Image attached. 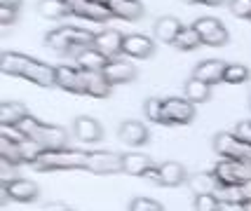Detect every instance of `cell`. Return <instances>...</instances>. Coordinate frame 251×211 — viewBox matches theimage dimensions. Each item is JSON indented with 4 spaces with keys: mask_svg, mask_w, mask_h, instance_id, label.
I'll return each mask as SVG.
<instances>
[{
    "mask_svg": "<svg viewBox=\"0 0 251 211\" xmlns=\"http://www.w3.org/2000/svg\"><path fill=\"white\" fill-rule=\"evenodd\" d=\"M0 70L5 75L28 80L38 87H54L56 85L54 66H50L45 61H35L26 54H17V52H2L0 54Z\"/></svg>",
    "mask_w": 251,
    "mask_h": 211,
    "instance_id": "1",
    "label": "cell"
},
{
    "mask_svg": "<svg viewBox=\"0 0 251 211\" xmlns=\"http://www.w3.org/2000/svg\"><path fill=\"white\" fill-rule=\"evenodd\" d=\"M94 40H97V35L92 33V31H87V28L61 26V28L47 33L45 45L50 49H54V52H61V54H73V52H80V49L94 47Z\"/></svg>",
    "mask_w": 251,
    "mask_h": 211,
    "instance_id": "2",
    "label": "cell"
},
{
    "mask_svg": "<svg viewBox=\"0 0 251 211\" xmlns=\"http://www.w3.org/2000/svg\"><path fill=\"white\" fill-rule=\"evenodd\" d=\"M17 132L22 134L24 139H33L43 145L45 150H54V148H66L68 143V134L61 129V127H54V124H45L40 120H35L33 115H26L19 127H14Z\"/></svg>",
    "mask_w": 251,
    "mask_h": 211,
    "instance_id": "3",
    "label": "cell"
},
{
    "mask_svg": "<svg viewBox=\"0 0 251 211\" xmlns=\"http://www.w3.org/2000/svg\"><path fill=\"white\" fill-rule=\"evenodd\" d=\"M87 164V153L82 150H68V148H54L45 150L35 160L33 167L38 171H73V169H85Z\"/></svg>",
    "mask_w": 251,
    "mask_h": 211,
    "instance_id": "4",
    "label": "cell"
},
{
    "mask_svg": "<svg viewBox=\"0 0 251 211\" xmlns=\"http://www.w3.org/2000/svg\"><path fill=\"white\" fill-rule=\"evenodd\" d=\"M219 186H242L251 181V160H221L214 167Z\"/></svg>",
    "mask_w": 251,
    "mask_h": 211,
    "instance_id": "5",
    "label": "cell"
},
{
    "mask_svg": "<svg viewBox=\"0 0 251 211\" xmlns=\"http://www.w3.org/2000/svg\"><path fill=\"white\" fill-rule=\"evenodd\" d=\"M211 145L221 160H251V143H244L235 134H216Z\"/></svg>",
    "mask_w": 251,
    "mask_h": 211,
    "instance_id": "6",
    "label": "cell"
},
{
    "mask_svg": "<svg viewBox=\"0 0 251 211\" xmlns=\"http://www.w3.org/2000/svg\"><path fill=\"white\" fill-rule=\"evenodd\" d=\"M195 120V103L183 96V99H164L162 103V124L174 127V124H190Z\"/></svg>",
    "mask_w": 251,
    "mask_h": 211,
    "instance_id": "7",
    "label": "cell"
},
{
    "mask_svg": "<svg viewBox=\"0 0 251 211\" xmlns=\"http://www.w3.org/2000/svg\"><path fill=\"white\" fill-rule=\"evenodd\" d=\"M122 157L120 153H108V150H89L85 171L99 174V176H108V174H120L122 171Z\"/></svg>",
    "mask_w": 251,
    "mask_h": 211,
    "instance_id": "8",
    "label": "cell"
},
{
    "mask_svg": "<svg viewBox=\"0 0 251 211\" xmlns=\"http://www.w3.org/2000/svg\"><path fill=\"white\" fill-rule=\"evenodd\" d=\"M193 26L197 28V33L202 38V45H209V47H223V45H228V40H230L228 31H226V26L216 17H202Z\"/></svg>",
    "mask_w": 251,
    "mask_h": 211,
    "instance_id": "9",
    "label": "cell"
},
{
    "mask_svg": "<svg viewBox=\"0 0 251 211\" xmlns=\"http://www.w3.org/2000/svg\"><path fill=\"white\" fill-rule=\"evenodd\" d=\"M118 136L125 145H131V148H141L151 141V132L148 127L139 120H125V122L118 127Z\"/></svg>",
    "mask_w": 251,
    "mask_h": 211,
    "instance_id": "10",
    "label": "cell"
},
{
    "mask_svg": "<svg viewBox=\"0 0 251 211\" xmlns=\"http://www.w3.org/2000/svg\"><path fill=\"white\" fill-rule=\"evenodd\" d=\"M122 54L131 56V59H151V56L155 54V40L148 38V35H141V33L125 35Z\"/></svg>",
    "mask_w": 251,
    "mask_h": 211,
    "instance_id": "11",
    "label": "cell"
},
{
    "mask_svg": "<svg viewBox=\"0 0 251 211\" xmlns=\"http://www.w3.org/2000/svg\"><path fill=\"white\" fill-rule=\"evenodd\" d=\"M0 190H5L7 192V197L14 202H33L38 195H40V190L38 186L28 181V178H14L10 183H0Z\"/></svg>",
    "mask_w": 251,
    "mask_h": 211,
    "instance_id": "12",
    "label": "cell"
},
{
    "mask_svg": "<svg viewBox=\"0 0 251 211\" xmlns=\"http://www.w3.org/2000/svg\"><path fill=\"white\" fill-rule=\"evenodd\" d=\"M82 85H85V94L94 99H106L113 92V85L103 75V70H82Z\"/></svg>",
    "mask_w": 251,
    "mask_h": 211,
    "instance_id": "13",
    "label": "cell"
},
{
    "mask_svg": "<svg viewBox=\"0 0 251 211\" xmlns=\"http://www.w3.org/2000/svg\"><path fill=\"white\" fill-rule=\"evenodd\" d=\"M73 134H75L77 141H82V143H97V141L103 139V127H101L99 120L82 115V117H75V122H73Z\"/></svg>",
    "mask_w": 251,
    "mask_h": 211,
    "instance_id": "14",
    "label": "cell"
},
{
    "mask_svg": "<svg viewBox=\"0 0 251 211\" xmlns=\"http://www.w3.org/2000/svg\"><path fill=\"white\" fill-rule=\"evenodd\" d=\"M56 87L71 94H85L82 85V68L77 66H59L56 68Z\"/></svg>",
    "mask_w": 251,
    "mask_h": 211,
    "instance_id": "15",
    "label": "cell"
},
{
    "mask_svg": "<svg viewBox=\"0 0 251 211\" xmlns=\"http://www.w3.org/2000/svg\"><path fill=\"white\" fill-rule=\"evenodd\" d=\"M73 14L87 19V22H97V23H103V22H108V19L115 17V14L110 12L108 2H99V0H87V2L77 5L75 10H73Z\"/></svg>",
    "mask_w": 251,
    "mask_h": 211,
    "instance_id": "16",
    "label": "cell"
},
{
    "mask_svg": "<svg viewBox=\"0 0 251 211\" xmlns=\"http://www.w3.org/2000/svg\"><path fill=\"white\" fill-rule=\"evenodd\" d=\"M122 45H125V35L120 31H113V28H106V31L97 33V40H94V47L99 52H103L108 59L122 54Z\"/></svg>",
    "mask_w": 251,
    "mask_h": 211,
    "instance_id": "17",
    "label": "cell"
},
{
    "mask_svg": "<svg viewBox=\"0 0 251 211\" xmlns=\"http://www.w3.org/2000/svg\"><path fill=\"white\" fill-rule=\"evenodd\" d=\"M193 78L202 80V82H207V85H219L223 82L226 78V64L223 61H216V59H211V61H202V64H197L195 70H193Z\"/></svg>",
    "mask_w": 251,
    "mask_h": 211,
    "instance_id": "18",
    "label": "cell"
},
{
    "mask_svg": "<svg viewBox=\"0 0 251 211\" xmlns=\"http://www.w3.org/2000/svg\"><path fill=\"white\" fill-rule=\"evenodd\" d=\"M103 75L108 78V82L115 87V85H127L136 78V68L127 64V61H118V59H110V64L103 68Z\"/></svg>",
    "mask_w": 251,
    "mask_h": 211,
    "instance_id": "19",
    "label": "cell"
},
{
    "mask_svg": "<svg viewBox=\"0 0 251 211\" xmlns=\"http://www.w3.org/2000/svg\"><path fill=\"white\" fill-rule=\"evenodd\" d=\"M108 7L118 19L125 22H139L146 12L141 0H108Z\"/></svg>",
    "mask_w": 251,
    "mask_h": 211,
    "instance_id": "20",
    "label": "cell"
},
{
    "mask_svg": "<svg viewBox=\"0 0 251 211\" xmlns=\"http://www.w3.org/2000/svg\"><path fill=\"white\" fill-rule=\"evenodd\" d=\"M110 64V59L103 52H99L97 47H87V49H80L75 59V66L82 70H103Z\"/></svg>",
    "mask_w": 251,
    "mask_h": 211,
    "instance_id": "21",
    "label": "cell"
},
{
    "mask_svg": "<svg viewBox=\"0 0 251 211\" xmlns=\"http://www.w3.org/2000/svg\"><path fill=\"white\" fill-rule=\"evenodd\" d=\"M153 167V160L143 153H127L122 157V174H129V176H146Z\"/></svg>",
    "mask_w": 251,
    "mask_h": 211,
    "instance_id": "22",
    "label": "cell"
},
{
    "mask_svg": "<svg viewBox=\"0 0 251 211\" xmlns=\"http://www.w3.org/2000/svg\"><path fill=\"white\" fill-rule=\"evenodd\" d=\"M26 115H28V111H26L24 103H17V101H5V103H0V124H2V129H14V127H19V122H22Z\"/></svg>",
    "mask_w": 251,
    "mask_h": 211,
    "instance_id": "23",
    "label": "cell"
},
{
    "mask_svg": "<svg viewBox=\"0 0 251 211\" xmlns=\"http://www.w3.org/2000/svg\"><path fill=\"white\" fill-rule=\"evenodd\" d=\"M157 176H160V186H169V188H174V186H181V183H186L188 181V171L183 164H178V162H164L157 167Z\"/></svg>",
    "mask_w": 251,
    "mask_h": 211,
    "instance_id": "24",
    "label": "cell"
},
{
    "mask_svg": "<svg viewBox=\"0 0 251 211\" xmlns=\"http://www.w3.org/2000/svg\"><path fill=\"white\" fill-rule=\"evenodd\" d=\"M19 136L17 139H12L7 132L0 134V160L2 162H10V164H14V167H19V164H24L22 160V145H19Z\"/></svg>",
    "mask_w": 251,
    "mask_h": 211,
    "instance_id": "25",
    "label": "cell"
},
{
    "mask_svg": "<svg viewBox=\"0 0 251 211\" xmlns=\"http://www.w3.org/2000/svg\"><path fill=\"white\" fill-rule=\"evenodd\" d=\"M181 28H183V23L178 22L176 17H162V19H157V23H155V31H153L155 40L174 45V40L181 33Z\"/></svg>",
    "mask_w": 251,
    "mask_h": 211,
    "instance_id": "26",
    "label": "cell"
},
{
    "mask_svg": "<svg viewBox=\"0 0 251 211\" xmlns=\"http://www.w3.org/2000/svg\"><path fill=\"white\" fill-rule=\"evenodd\" d=\"M188 188L197 195H209L219 190V181L214 176V171H197L193 176H188Z\"/></svg>",
    "mask_w": 251,
    "mask_h": 211,
    "instance_id": "27",
    "label": "cell"
},
{
    "mask_svg": "<svg viewBox=\"0 0 251 211\" xmlns=\"http://www.w3.org/2000/svg\"><path fill=\"white\" fill-rule=\"evenodd\" d=\"M38 14L43 19H64L71 12V5L66 0H40L38 2Z\"/></svg>",
    "mask_w": 251,
    "mask_h": 211,
    "instance_id": "28",
    "label": "cell"
},
{
    "mask_svg": "<svg viewBox=\"0 0 251 211\" xmlns=\"http://www.w3.org/2000/svg\"><path fill=\"white\" fill-rule=\"evenodd\" d=\"M209 96H211V85H207V82H202V80L197 78H190L186 82V99L190 101V103H207Z\"/></svg>",
    "mask_w": 251,
    "mask_h": 211,
    "instance_id": "29",
    "label": "cell"
},
{
    "mask_svg": "<svg viewBox=\"0 0 251 211\" xmlns=\"http://www.w3.org/2000/svg\"><path fill=\"white\" fill-rule=\"evenodd\" d=\"M200 45H202V38H200L195 26H183L181 33H178V38L174 40V47L181 49V52H193V49H197Z\"/></svg>",
    "mask_w": 251,
    "mask_h": 211,
    "instance_id": "30",
    "label": "cell"
},
{
    "mask_svg": "<svg viewBox=\"0 0 251 211\" xmlns=\"http://www.w3.org/2000/svg\"><path fill=\"white\" fill-rule=\"evenodd\" d=\"M19 145H22V160H24V164H35V160L43 155L45 153V148L38 141H33V139H22L19 141Z\"/></svg>",
    "mask_w": 251,
    "mask_h": 211,
    "instance_id": "31",
    "label": "cell"
},
{
    "mask_svg": "<svg viewBox=\"0 0 251 211\" xmlns=\"http://www.w3.org/2000/svg\"><path fill=\"white\" fill-rule=\"evenodd\" d=\"M162 103H164V99H157V96L146 99V103H143L146 120H151V122H155V124H162Z\"/></svg>",
    "mask_w": 251,
    "mask_h": 211,
    "instance_id": "32",
    "label": "cell"
},
{
    "mask_svg": "<svg viewBox=\"0 0 251 211\" xmlns=\"http://www.w3.org/2000/svg\"><path fill=\"white\" fill-rule=\"evenodd\" d=\"M249 80V68L242 66V64H230L226 66V78L223 82H228V85H242V82H247Z\"/></svg>",
    "mask_w": 251,
    "mask_h": 211,
    "instance_id": "33",
    "label": "cell"
},
{
    "mask_svg": "<svg viewBox=\"0 0 251 211\" xmlns=\"http://www.w3.org/2000/svg\"><path fill=\"white\" fill-rule=\"evenodd\" d=\"M195 209L197 211H219L221 209V197L216 195V192L197 195L195 197Z\"/></svg>",
    "mask_w": 251,
    "mask_h": 211,
    "instance_id": "34",
    "label": "cell"
},
{
    "mask_svg": "<svg viewBox=\"0 0 251 211\" xmlns=\"http://www.w3.org/2000/svg\"><path fill=\"white\" fill-rule=\"evenodd\" d=\"M127 211H164L160 202L151 200V197H134L129 202V209Z\"/></svg>",
    "mask_w": 251,
    "mask_h": 211,
    "instance_id": "35",
    "label": "cell"
},
{
    "mask_svg": "<svg viewBox=\"0 0 251 211\" xmlns=\"http://www.w3.org/2000/svg\"><path fill=\"white\" fill-rule=\"evenodd\" d=\"M230 12L240 19H251V0H228Z\"/></svg>",
    "mask_w": 251,
    "mask_h": 211,
    "instance_id": "36",
    "label": "cell"
},
{
    "mask_svg": "<svg viewBox=\"0 0 251 211\" xmlns=\"http://www.w3.org/2000/svg\"><path fill=\"white\" fill-rule=\"evenodd\" d=\"M235 136L237 139H242L244 143H251V120H244V122H237V127H235Z\"/></svg>",
    "mask_w": 251,
    "mask_h": 211,
    "instance_id": "37",
    "label": "cell"
},
{
    "mask_svg": "<svg viewBox=\"0 0 251 211\" xmlns=\"http://www.w3.org/2000/svg\"><path fill=\"white\" fill-rule=\"evenodd\" d=\"M19 19V10H10V7H0V26H12Z\"/></svg>",
    "mask_w": 251,
    "mask_h": 211,
    "instance_id": "38",
    "label": "cell"
},
{
    "mask_svg": "<svg viewBox=\"0 0 251 211\" xmlns=\"http://www.w3.org/2000/svg\"><path fill=\"white\" fill-rule=\"evenodd\" d=\"M219 211H247V204H242V202H221Z\"/></svg>",
    "mask_w": 251,
    "mask_h": 211,
    "instance_id": "39",
    "label": "cell"
},
{
    "mask_svg": "<svg viewBox=\"0 0 251 211\" xmlns=\"http://www.w3.org/2000/svg\"><path fill=\"white\" fill-rule=\"evenodd\" d=\"M183 2H188V5H209V7H219V5H223L226 0H183Z\"/></svg>",
    "mask_w": 251,
    "mask_h": 211,
    "instance_id": "40",
    "label": "cell"
},
{
    "mask_svg": "<svg viewBox=\"0 0 251 211\" xmlns=\"http://www.w3.org/2000/svg\"><path fill=\"white\" fill-rule=\"evenodd\" d=\"M24 0H0V7H10V10H19L22 12Z\"/></svg>",
    "mask_w": 251,
    "mask_h": 211,
    "instance_id": "41",
    "label": "cell"
},
{
    "mask_svg": "<svg viewBox=\"0 0 251 211\" xmlns=\"http://www.w3.org/2000/svg\"><path fill=\"white\" fill-rule=\"evenodd\" d=\"M242 197H244V204H249L251 202V181L242 183Z\"/></svg>",
    "mask_w": 251,
    "mask_h": 211,
    "instance_id": "42",
    "label": "cell"
},
{
    "mask_svg": "<svg viewBox=\"0 0 251 211\" xmlns=\"http://www.w3.org/2000/svg\"><path fill=\"white\" fill-rule=\"evenodd\" d=\"M143 178H148V181H153V183H157V186H160V176H157V167H153L151 169V171H148V174H146V176Z\"/></svg>",
    "mask_w": 251,
    "mask_h": 211,
    "instance_id": "43",
    "label": "cell"
},
{
    "mask_svg": "<svg viewBox=\"0 0 251 211\" xmlns=\"http://www.w3.org/2000/svg\"><path fill=\"white\" fill-rule=\"evenodd\" d=\"M66 2L71 5V12H73V10L77 7V5H82V2H87V0H66Z\"/></svg>",
    "mask_w": 251,
    "mask_h": 211,
    "instance_id": "44",
    "label": "cell"
},
{
    "mask_svg": "<svg viewBox=\"0 0 251 211\" xmlns=\"http://www.w3.org/2000/svg\"><path fill=\"white\" fill-rule=\"evenodd\" d=\"M247 211H251V202H249V204H247Z\"/></svg>",
    "mask_w": 251,
    "mask_h": 211,
    "instance_id": "45",
    "label": "cell"
},
{
    "mask_svg": "<svg viewBox=\"0 0 251 211\" xmlns=\"http://www.w3.org/2000/svg\"><path fill=\"white\" fill-rule=\"evenodd\" d=\"M99 2H108V0H99Z\"/></svg>",
    "mask_w": 251,
    "mask_h": 211,
    "instance_id": "46",
    "label": "cell"
},
{
    "mask_svg": "<svg viewBox=\"0 0 251 211\" xmlns=\"http://www.w3.org/2000/svg\"><path fill=\"white\" fill-rule=\"evenodd\" d=\"M66 211H68V209H66Z\"/></svg>",
    "mask_w": 251,
    "mask_h": 211,
    "instance_id": "47",
    "label": "cell"
}]
</instances>
